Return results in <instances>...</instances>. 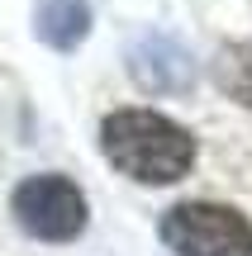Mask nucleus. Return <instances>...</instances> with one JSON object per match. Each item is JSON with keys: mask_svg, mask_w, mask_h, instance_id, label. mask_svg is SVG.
I'll list each match as a JSON object with an SVG mask.
<instances>
[{"mask_svg": "<svg viewBox=\"0 0 252 256\" xmlns=\"http://www.w3.org/2000/svg\"><path fill=\"white\" fill-rule=\"evenodd\" d=\"M105 156L143 185H171L195 162V138L157 110H119L100 128Z\"/></svg>", "mask_w": 252, "mask_h": 256, "instance_id": "1", "label": "nucleus"}, {"mask_svg": "<svg viewBox=\"0 0 252 256\" xmlns=\"http://www.w3.org/2000/svg\"><path fill=\"white\" fill-rule=\"evenodd\" d=\"M162 242L176 256H252V223L238 209L190 200L167 209Z\"/></svg>", "mask_w": 252, "mask_h": 256, "instance_id": "2", "label": "nucleus"}, {"mask_svg": "<svg viewBox=\"0 0 252 256\" xmlns=\"http://www.w3.org/2000/svg\"><path fill=\"white\" fill-rule=\"evenodd\" d=\"M15 218L43 242H72L86 228V194L67 176H29L15 190Z\"/></svg>", "mask_w": 252, "mask_h": 256, "instance_id": "3", "label": "nucleus"}, {"mask_svg": "<svg viewBox=\"0 0 252 256\" xmlns=\"http://www.w3.org/2000/svg\"><path fill=\"white\" fill-rule=\"evenodd\" d=\"M34 34L57 52H72L91 34V5L86 0H38L34 5Z\"/></svg>", "mask_w": 252, "mask_h": 256, "instance_id": "4", "label": "nucleus"}, {"mask_svg": "<svg viewBox=\"0 0 252 256\" xmlns=\"http://www.w3.org/2000/svg\"><path fill=\"white\" fill-rule=\"evenodd\" d=\"M219 86L238 104L252 110V43H238V48H224L219 52Z\"/></svg>", "mask_w": 252, "mask_h": 256, "instance_id": "5", "label": "nucleus"}]
</instances>
